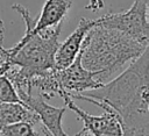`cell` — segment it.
<instances>
[{
	"instance_id": "cell-1",
	"label": "cell",
	"mask_w": 149,
	"mask_h": 136,
	"mask_svg": "<svg viewBox=\"0 0 149 136\" xmlns=\"http://www.w3.org/2000/svg\"><path fill=\"white\" fill-rule=\"evenodd\" d=\"M148 77L147 48L140 57L100 87L70 96L115 112L121 123L122 136H149Z\"/></svg>"
},
{
	"instance_id": "cell-2",
	"label": "cell",
	"mask_w": 149,
	"mask_h": 136,
	"mask_svg": "<svg viewBox=\"0 0 149 136\" xmlns=\"http://www.w3.org/2000/svg\"><path fill=\"white\" fill-rule=\"evenodd\" d=\"M147 48L119 30L94 24L87 31L79 53L83 66L97 72V80L104 84L140 57Z\"/></svg>"
},
{
	"instance_id": "cell-3",
	"label": "cell",
	"mask_w": 149,
	"mask_h": 136,
	"mask_svg": "<svg viewBox=\"0 0 149 136\" xmlns=\"http://www.w3.org/2000/svg\"><path fill=\"white\" fill-rule=\"evenodd\" d=\"M62 24L63 22L37 33L26 30L22 38L8 49V63L16 65L26 77L54 67Z\"/></svg>"
},
{
	"instance_id": "cell-4",
	"label": "cell",
	"mask_w": 149,
	"mask_h": 136,
	"mask_svg": "<svg viewBox=\"0 0 149 136\" xmlns=\"http://www.w3.org/2000/svg\"><path fill=\"white\" fill-rule=\"evenodd\" d=\"M95 24L119 30L135 41L148 45V0H134L132 7L121 13H107L95 19Z\"/></svg>"
},
{
	"instance_id": "cell-5",
	"label": "cell",
	"mask_w": 149,
	"mask_h": 136,
	"mask_svg": "<svg viewBox=\"0 0 149 136\" xmlns=\"http://www.w3.org/2000/svg\"><path fill=\"white\" fill-rule=\"evenodd\" d=\"M71 6L72 0H45L37 19H34L29 10L21 3H13L12 8L22 17L27 31L37 33L42 29L51 28L62 23Z\"/></svg>"
},
{
	"instance_id": "cell-6",
	"label": "cell",
	"mask_w": 149,
	"mask_h": 136,
	"mask_svg": "<svg viewBox=\"0 0 149 136\" xmlns=\"http://www.w3.org/2000/svg\"><path fill=\"white\" fill-rule=\"evenodd\" d=\"M58 77L63 90L70 95L95 90L102 85L97 80V72L85 69L80 60V53L64 69H58Z\"/></svg>"
},
{
	"instance_id": "cell-7",
	"label": "cell",
	"mask_w": 149,
	"mask_h": 136,
	"mask_svg": "<svg viewBox=\"0 0 149 136\" xmlns=\"http://www.w3.org/2000/svg\"><path fill=\"white\" fill-rule=\"evenodd\" d=\"M29 109H31L45 128L52 136H69L62 126V119L65 113L64 107H54L47 102V100L40 94H28L21 100Z\"/></svg>"
},
{
	"instance_id": "cell-8",
	"label": "cell",
	"mask_w": 149,
	"mask_h": 136,
	"mask_svg": "<svg viewBox=\"0 0 149 136\" xmlns=\"http://www.w3.org/2000/svg\"><path fill=\"white\" fill-rule=\"evenodd\" d=\"M95 24V19H86L81 17L77 28L66 37V40L63 43L58 44V48L55 52V67L57 69H64L69 66L74 58L78 56L84 38L87 34V31Z\"/></svg>"
},
{
	"instance_id": "cell-9",
	"label": "cell",
	"mask_w": 149,
	"mask_h": 136,
	"mask_svg": "<svg viewBox=\"0 0 149 136\" xmlns=\"http://www.w3.org/2000/svg\"><path fill=\"white\" fill-rule=\"evenodd\" d=\"M26 121L34 126L40 122L37 115L22 102H0V124Z\"/></svg>"
},
{
	"instance_id": "cell-10",
	"label": "cell",
	"mask_w": 149,
	"mask_h": 136,
	"mask_svg": "<svg viewBox=\"0 0 149 136\" xmlns=\"http://www.w3.org/2000/svg\"><path fill=\"white\" fill-rule=\"evenodd\" d=\"M0 136H37L34 124L26 121L0 124Z\"/></svg>"
},
{
	"instance_id": "cell-11",
	"label": "cell",
	"mask_w": 149,
	"mask_h": 136,
	"mask_svg": "<svg viewBox=\"0 0 149 136\" xmlns=\"http://www.w3.org/2000/svg\"><path fill=\"white\" fill-rule=\"evenodd\" d=\"M0 102H22L14 85L5 74H0Z\"/></svg>"
},
{
	"instance_id": "cell-12",
	"label": "cell",
	"mask_w": 149,
	"mask_h": 136,
	"mask_svg": "<svg viewBox=\"0 0 149 136\" xmlns=\"http://www.w3.org/2000/svg\"><path fill=\"white\" fill-rule=\"evenodd\" d=\"M9 58V52L8 49H5L2 44H0V74H3L9 65L8 63Z\"/></svg>"
},
{
	"instance_id": "cell-13",
	"label": "cell",
	"mask_w": 149,
	"mask_h": 136,
	"mask_svg": "<svg viewBox=\"0 0 149 136\" xmlns=\"http://www.w3.org/2000/svg\"><path fill=\"white\" fill-rule=\"evenodd\" d=\"M3 36H5V26H3L2 19L0 17V44L3 43Z\"/></svg>"
},
{
	"instance_id": "cell-14",
	"label": "cell",
	"mask_w": 149,
	"mask_h": 136,
	"mask_svg": "<svg viewBox=\"0 0 149 136\" xmlns=\"http://www.w3.org/2000/svg\"><path fill=\"white\" fill-rule=\"evenodd\" d=\"M41 130H42V133H43V135H44V136H52V135H51V134H50L45 128H43V127H42V129H41Z\"/></svg>"
}]
</instances>
